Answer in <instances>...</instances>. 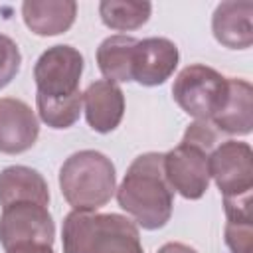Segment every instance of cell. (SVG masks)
Returning a JSON list of instances; mask_svg holds the SVG:
<instances>
[{
  "label": "cell",
  "mask_w": 253,
  "mask_h": 253,
  "mask_svg": "<svg viewBox=\"0 0 253 253\" xmlns=\"http://www.w3.org/2000/svg\"><path fill=\"white\" fill-rule=\"evenodd\" d=\"M253 2H221L211 18L215 40L229 49H247L253 43Z\"/></svg>",
  "instance_id": "11"
},
{
  "label": "cell",
  "mask_w": 253,
  "mask_h": 253,
  "mask_svg": "<svg viewBox=\"0 0 253 253\" xmlns=\"http://www.w3.org/2000/svg\"><path fill=\"white\" fill-rule=\"evenodd\" d=\"M172 95L184 113L210 121L227 97V77L208 65H188L174 79Z\"/></svg>",
  "instance_id": "4"
},
{
  "label": "cell",
  "mask_w": 253,
  "mask_h": 253,
  "mask_svg": "<svg viewBox=\"0 0 253 253\" xmlns=\"http://www.w3.org/2000/svg\"><path fill=\"white\" fill-rule=\"evenodd\" d=\"M40 134V125L30 109L20 99H0V152L20 154L34 146Z\"/></svg>",
  "instance_id": "10"
},
{
  "label": "cell",
  "mask_w": 253,
  "mask_h": 253,
  "mask_svg": "<svg viewBox=\"0 0 253 253\" xmlns=\"http://www.w3.org/2000/svg\"><path fill=\"white\" fill-rule=\"evenodd\" d=\"M83 99H85V117L93 130L111 132L119 126L125 113V97L115 83L107 79L95 81L87 87Z\"/></svg>",
  "instance_id": "12"
},
{
  "label": "cell",
  "mask_w": 253,
  "mask_h": 253,
  "mask_svg": "<svg viewBox=\"0 0 253 253\" xmlns=\"http://www.w3.org/2000/svg\"><path fill=\"white\" fill-rule=\"evenodd\" d=\"M215 128L227 134H249L253 128V89L245 79H227V97L211 117Z\"/></svg>",
  "instance_id": "13"
},
{
  "label": "cell",
  "mask_w": 253,
  "mask_h": 253,
  "mask_svg": "<svg viewBox=\"0 0 253 253\" xmlns=\"http://www.w3.org/2000/svg\"><path fill=\"white\" fill-rule=\"evenodd\" d=\"M158 253H198V251L184 243H166L158 249Z\"/></svg>",
  "instance_id": "23"
},
{
  "label": "cell",
  "mask_w": 253,
  "mask_h": 253,
  "mask_svg": "<svg viewBox=\"0 0 253 253\" xmlns=\"http://www.w3.org/2000/svg\"><path fill=\"white\" fill-rule=\"evenodd\" d=\"M210 154L206 148L180 142L164 154V176L172 190L186 200H198L210 186Z\"/></svg>",
  "instance_id": "6"
},
{
  "label": "cell",
  "mask_w": 253,
  "mask_h": 253,
  "mask_svg": "<svg viewBox=\"0 0 253 253\" xmlns=\"http://www.w3.org/2000/svg\"><path fill=\"white\" fill-rule=\"evenodd\" d=\"M138 40L130 36H109L97 49V63L107 81H132V51Z\"/></svg>",
  "instance_id": "16"
},
{
  "label": "cell",
  "mask_w": 253,
  "mask_h": 253,
  "mask_svg": "<svg viewBox=\"0 0 253 253\" xmlns=\"http://www.w3.org/2000/svg\"><path fill=\"white\" fill-rule=\"evenodd\" d=\"M117 202L140 227H164L174 206V190L164 176V154L136 156L117 190Z\"/></svg>",
  "instance_id": "1"
},
{
  "label": "cell",
  "mask_w": 253,
  "mask_h": 253,
  "mask_svg": "<svg viewBox=\"0 0 253 253\" xmlns=\"http://www.w3.org/2000/svg\"><path fill=\"white\" fill-rule=\"evenodd\" d=\"M182 142H190V144L202 146V148H206L208 152H211V148H213L215 142H217V130H215V126L210 125L208 121H196V123H192V125L186 128Z\"/></svg>",
  "instance_id": "21"
},
{
  "label": "cell",
  "mask_w": 253,
  "mask_h": 253,
  "mask_svg": "<svg viewBox=\"0 0 253 253\" xmlns=\"http://www.w3.org/2000/svg\"><path fill=\"white\" fill-rule=\"evenodd\" d=\"M55 225L51 213L40 204H14L4 208L0 217V243L10 249L20 243H42L53 245Z\"/></svg>",
  "instance_id": "8"
},
{
  "label": "cell",
  "mask_w": 253,
  "mask_h": 253,
  "mask_svg": "<svg viewBox=\"0 0 253 253\" xmlns=\"http://www.w3.org/2000/svg\"><path fill=\"white\" fill-rule=\"evenodd\" d=\"M6 253H53V249L42 243H20V245L6 249Z\"/></svg>",
  "instance_id": "22"
},
{
  "label": "cell",
  "mask_w": 253,
  "mask_h": 253,
  "mask_svg": "<svg viewBox=\"0 0 253 253\" xmlns=\"http://www.w3.org/2000/svg\"><path fill=\"white\" fill-rule=\"evenodd\" d=\"M83 73V55L71 45H53L45 49L34 67L38 95L65 99L79 93Z\"/></svg>",
  "instance_id": "5"
},
{
  "label": "cell",
  "mask_w": 253,
  "mask_h": 253,
  "mask_svg": "<svg viewBox=\"0 0 253 253\" xmlns=\"http://www.w3.org/2000/svg\"><path fill=\"white\" fill-rule=\"evenodd\" d=\"M20 63H22V55L16 42L0 34V89L6 87L16 77Z\"/></svg>",
  "instance_id": "20"
},
{
  "label": "cell",
  "mask_w": 253,
  "mask_h": 253,
  "mask_svg": "<svg viewBox=\"0 0 253 253\" xmlns=\"http://www.w3.org/2000/svg\"><path fill=\"white\" fill-rule=\"evenodd\" d=\"M38 103V113L40 119L51 126V128H67L71 126L81 113V103H83V93H75L65 99H49L43 95H36Z\"/></svg>",
  "instance_id": "19"
},
{
  "label": "cell",
  "mask_w": 253,
  "mask_h": 253,
  "mask_svg": "<svg viewBox=\"0 0 253 253\" xmlns=\"http://www.w3.org/2000/svg\"><path fill=\"white\" fill-rule=\"evenodd\" d=\"M49 204V188L38 170L28 166H8L0 172V206L8 208L14 204Z\"/></svg>",
  "instance_id": "14"
},
{
  "label": "cell",
  "mask_w": 253,
  "mask_h": 253,
  "mask_svg": "<svg viewBox=\"0 0 253 253\" xmlns=\"http://www.w3.org/2000/svg\"><path fill=\"white\" fill-rule=\"evenodd\" d=\"M152 6L148 2H119V0H105L99 4V14L105 26L111 30L126 32L136 30L150 18Z\"/></svg>",
  "instance_id": "18"
},
{
  "label": "cell",
  "mask_w": 253,
  "mask_h": 253,
  "mask_svg": "<svg viewBox=\"0 0 253 253\" xmlns=\"http://www.w3.org/2000/svg\"><path fill=\"white\" fill-rule=\"evenodd\" d=\"M115 166L97 150L71 154L59 170V188L73 210L93 211L105 206L115 194Z\"/></svg>",
  "instance_id": "3"
},
{
  "label": "cell",
  "mask_w": 253,
  "mask_h": 253,
  "mask_svg": "<svg viewBox=\"0 0 253 253\" xmlns=\"http://www.w3.org/2000/svg\"><path fill=\"white\" fill-rule=\"evenodd\" d=\"M210 176L223 198H239L253 190V152L247 142L225 140L210 154Z\"/></svg>",
  "instance_id": "7"
},
{
  "label": "cell",
  "mask_w": 253,
  "mask_h": 253,
  "mask_svg": "<svg viewBox=\"0 0 253 253\" xmlns=\"http://www.w3.org/2000/svg\"><path fill=\"white\" fill-rule=\"evenodd\" d=\"M225 206V243L231 253H251L253 227H251V194L239 198H223Z\"/></svg>",
  "instance_id": "17"
},
{
  "label": "cell",
  "mask_w": 253,
  "mask_h": 253,
  "mask_svg": "<svg viewBox=\"0 0 253 253\" xmlns=\"http://www.w3.org/2000/svg\"><path fill=\"white\" fill-rule=\"evenodd\" d=\"M63 253H144L136 225L119 213L73 210L63 221Z\"/></svg>",
  "instance_id": "2"
},
{
  "label": "cell",
  "mask_w": 253,
  "mask_h": 253,
  "mask_svg": "<svg viewBox=\"0 0 253 253\" xmlns=\"http://www.w3.org/2000/svg\"><path fill=\"white\" fill-rule=\"evenodd\" d=\"M77 4L71 0H28L22 4V16L26 26L38 36H57L71 28L75 22Z\"/></svg>",
  "instance_id": "15"
},
{
  "label": "cell",
  "mask_w": 253,
  "mask_h": 253,
  "mask_svg": "<svg viewBox=\"0 0 253 253\" xmlns=\"http://www.w3.org/2000/svg\"><path fill=\"white\" fill-rule=\"evenodd\" d=\"M178 47L166 38L138 40L132 51V81L154 87L162 85L178 65Z\"/></svg>",
  "instance_id": "9"
}]
</instances>
